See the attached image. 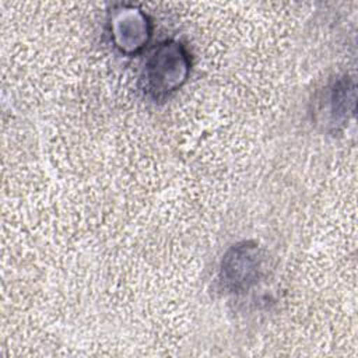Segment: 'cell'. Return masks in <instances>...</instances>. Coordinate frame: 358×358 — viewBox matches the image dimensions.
<instances>
[{"instance_id":"277c9868","label":"cell","mask_w":358,"mask_h":358,"mask_svg":"<svg viewBox=\"0 0 358 358\" xmlns=\"http://www.w3.org/2000/svg\"><path fill=\"white\" fill-rule=\"evenodd\" d=\"M316 120L330 130L343 127L355 108V84L354 80L341 76L327 84L317 95L315 102Z\"/></svg>"},{"instance_id":"7a4b0ae2","label":"cell","mask_w":358,"mask_h":358,"mask_svg":"<svg viewBox=\"0 0 358 358\" xmlns=\"http://www.w3.org/2000/svg\"><path fill=\"white\" fill-rule=\"evenodd\" d=\"M264 271L262 248L252 241L232 245L221 259L218 278L231 294H243L253 288Z\"/></svg>"},{"instance_id":"6da1fadb","label":"cell","mask_w":358,"mask_h":358,"mask_svg":"<svg viewBox=\"0 0 358 358\" xmlns=\"http://www.w3.org/2000/svg\"><path fill=\"white\" fill-rule=\"evenodd\" d=\"M190 73V57L185 46L173 39L161 42L145 59L140 73V88L145 96L162 101L178 91Z\"/></svg>"},{"instance_id":"3957f363","label":"cell","mask_w":358,"mask_h":358,"mask_svg":"<svg viewBox=\"0 0 358 358\" xmlns=\"http://www.w3.org/2000/svg\"><path fill=\"white\" fill-rule=\"evenodd\" d=\"M108 25L113 46L123 55L138 53L151 36V22L147 14L130 4L113 7Z\"/></svg>"}]
</instances>
